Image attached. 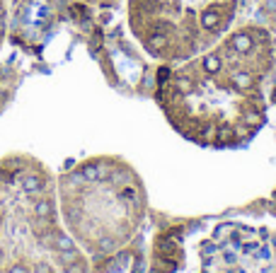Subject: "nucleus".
<instances>
[{
    "label": "nucleus",
    "instance_id": "f257e3e1",
    "mask_svg": "<svg viewBox=\"0 0 276 273\" xmlns=\"http://www.w3.org/2000/svg\"><path fill=\"white\" fill-rule=\"evenodd\" d=\"M184 273H276V220H228L196 237Z\"/></svg>",
    "mask_w": 276,
    "mask_h": 273
},
{
    "label": "nucleus",
    "instance_id": "f03ea898",
    "mask_svg": "<svg viewBox=\"0 0 276 273\" xmlns=\"http://www.w3.org/2000/svg\"><path fill=\"white\" fill-rule=\"evenodd\" d=\"M22 191H25V193L41 191V179H39L36 174H29V177H25V179H22Z\"/></svg>",
    "mask_w": 276,
    "mask_h": 273
},
{
    "label": "nucleus",
    "instance_id": "7ed1b4c3",
    "mask_svg": "<svg viewBox=\"0 0 276 273\" xmlns=\"http://www.w3.org/2000/svg\"><path fill=\"white\" fill-rule=\"evenodd\" d=\"M54 244L58 251H68V249H75V244H73V240L68 237V235H56L54 237Z\"/></svg>",
    "mask_w": 276,
    "mask_h": 273
},
{
    "label": "nucleus",
    "instance_id": "20e7f679",
    "mask_svg": "<svg viewBox=\"0 0 276 273\" xmlns=\"http://www.w3.org/2000/svg\"><path fill=\"white\" fill-rule=\"evenodd\" d=\"M34 215H36V218H49V215H51V203H49V201H39V203L34 206Z\"/></svg>",
    "mask_w": 276,
    "mask_h": 273
},
{
    "label": "nucleus",
    "instance_id": "39448f33",
    "mask_svg": "<svg viewBox=\"0 0 276 273\" xmlns=\"http://www.w3.org/2000/svg\"><path fill=\"white\" fill-rule=\"evenodd\" d=\"M83 179H87V182H97V179H100V167H97V164H87V167H83Z\"/></svg>",
    "mask_w": 276,
    "mask_h": 273
},
{
    "label": "nucleus",
    "instance_id": "423d86ee",
    "mask_svg": "<svg viewBox=\"0 0 276 273\" xmlns=\"http://www.w3.org/2000/svg\"><path fill=\"white\" fill-rule=\"evenodd\" d=\"M34 273H51V266H49V264H36Z\"/></svg>",
    "mask_w": 276,
    "mask_h": 273
},
{
    "label": "nucleus",
    "instance_id": "0eeeda50",
    "mask_svg": "<svg viewBox=\"0 0 276 273\" xmlns=\"http://www.w3.org/2000/svg\"><path fill=\"white\" fill-rule=\"evenodd\" d=\"M7 273H29V271L25 269V266H20V264H17V266H12V269H10Z\"/></svg>",
    "mask_w": 276,
    "mask_h": 273
},
{
    "label": "nucleus",
    "instance_id": "6e6552de",
    "mask_svg": "<svg viewBox=\"0 0 276 273\" xmlns=\"http://www.w3.org/2000/svg\"><path fill=\"white\" fill-rule=\"evenodd\" d=\"M267 10H276V0H267Z\"/></svg>",
    "mask_w": 276,
    "mask_h": 273
},
{
    "label": "nucleus",
    "instance_id": "1a4fd4ad",
    "mask_svg": "<svg viewBox=\"0 0 276 273\" xmlns=\"http://www.w3.org/2000/svg\"><path fill=\"white\" fill-rule=\"evenodd\" d=\"M274 22H276V12H274Z\"/></svg>",
    "mask_w": 276,
    "mask_h": 273
}]
</instances>
